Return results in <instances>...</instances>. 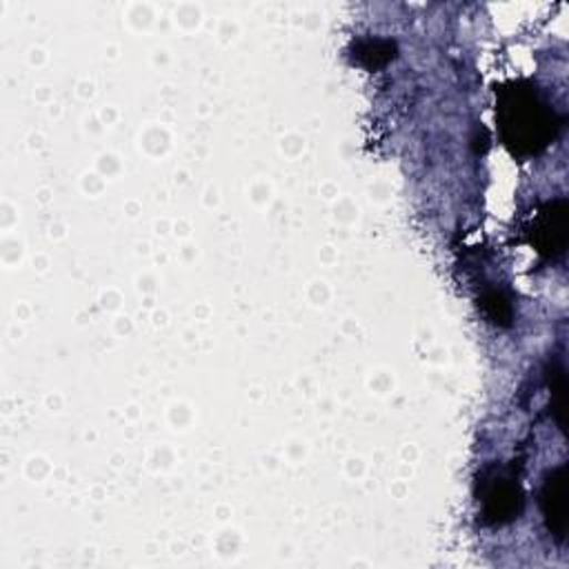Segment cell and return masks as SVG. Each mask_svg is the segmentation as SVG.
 Here are the masks:
<instances>
[{
  "label": "cell",
  "instance_id": "obj_1",
  "mask_svg": "<svg viewBox=\"0 0 569 569\" xmlns=\"http://www.w3.org/2000/svg\"><path fill=\"white\" fill-rule=\"evenodd\" d=\"M498 128L505 145L516 154H538L558 132L553 110L525 83H511L498 94Z\"/></svg>",
  "mask_w": 569,
  "mask_h": 569
},
{
  "label": "cell",
  "instance_id": "obj_2",
  "mask_svg": "<svg viewBox=\"0 0 569 569\" xmlns=\"http://www.w3.org/2000/svg\"><path fill=\"white\" fill-rule=\"evenodd\" d=\"M529 238L536 252H540L542 256H558L565 250L567 241V203L551 201L542 205L531 219Z\"/></svg>",
  "mask_w": 569,
  "mask_h": 569
},
{
  "label": "cell",
  "instance_id": "obj_3",
  "mask_svg": "<svg viewBox=\"0 0 569 569\" xmlns=\"http://www.w3.org/2000/svg\"><path fill=\"white\" fill-rule=\"evenodd\" d=\"M482 520L489 525H505L518 518L522 509V489L509 476H491L482 485Z\"/></svg>",
  "mask_w": 569,
  "mask_h": 569
},
{
  "label": "cell",
  "instance_id": "obj_4",
  "mask_svg": "<svg viewBox=\"0 0 569 569\" xmlns=\"http://www.w3.org/2000/svg\"><path fill=\"white\" fill-rule=\"evenodd\" d=\"M540 509L547 522V529L556 538H565L567 529V469L565 465L551 469L545 476L540 491Z\"/></svg>",
  "mask_w": 569,
  "mask_h": 569
},
{
  "label": "cell",
  "instance_id": "obj_5",
  "mask_svg": "<svg viewBox=\"0 0 569 569\" xmlns=\"http://www.w3.org/2000/svg\"><path fill=\"white\" fill-rule=\"evenodd\" d=\"M394 52H396V45L392 41H380V39H365L354 45V59L369 70H378L387 65L394 59Z\"/></svg>",
  "mask_w": 569,
  "mask_h": 569
},
{
  "label": "cell",
  "instance_id": "obj_6",
  "mask_svg": "<svg viewBox=\"0 0 569 569\" xmlns=\"http://www.w3.org/2000/svg\"><path fill=\"white\" fill-rule=\"evenodd\" d=\"M480 309L485 312V316L494 323V325H500V327H507L511 325V316H514V309H511V303L507 301V296L498 289H487L480 301H478Z\"/></svg>",
  "mask_w": 569,
  "mask_h": 569
},
{
  "label": "cell",
  "instance_id": "obj_7",
  "mask_svg": "<svg viewBox=\"0 0 569 569\" xmlns=\"http://www.w3.org/2000/svg\"><path fill=\"white\" fill-rule=\"evenodd\" d=\"M549 389H551V396L556 398V414H558V425H562V407H565V374L560 367L551 369L549 372Z\"/></svg>",
  "mask_w": 569,
  "mask_h": 569
}]
</instances>
